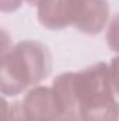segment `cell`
Wrapping results in <instances>:
<instances>
[{"label": "cell", "mask_w": 119, "mask_h": 121, "mask_svg": "<svg viewBox=\"0 0 119 121\" xmlns=\"http://www.w3.org/2000/svg\"><path fill=\"white\" fill-rule=\"evenodd\" d=\"M74 94L83 121H119V101L107 62L74 72Z\"/></svg>", "instance_id": "7a4b0ae2"}, {"label": "cell", "mask_w": 119, "mask_h": 121, "mask_svg": "<svg viewBox=\"0 0 119 121\" xmlns=\"http://www.w3.org/2000/svg\"><path fill=\"white\" fill-rule=\"evenodd\" d=\"M84 0H42L36 6L38 21L46 30L59 31L76 27Z\"/></svg>", "instance_id": "3957f363"}, {"label": "cell", "mask_w": 119, "mask_h": 121, "mask_svg": "<svg viewBox=\"0 0 119 121\" xmlns=\"http://www.w3.org/2000/svg\"><path fill=\"white\" fill-rule=\"evenodd\" d=\"M1 35L0 91L3 97H16L49 78L52 54L45 44L25 39L7 45V32L3 31Z\"/></svg>", "instance_id": "6da1fadb"}, {"label": "cell", "mask_w": 119, "mask_h": 121, "mask_svg": "<svg viewBox=\"0 0 119 121\" xmlns=\"http://www.w3.org/2000/svg\"><path fill=\"white\" fill-rule=\"evenodd\" d=\"M24 0H0V10L3 13H14L23 6Z\"/></svg>", "instance_id": "9c48e42d"}, {"label": "cell", "mask_w": 119, "mask_h": 121, "mask_svg": "<svg viewBox=\"0 0 119 121\" xmlns=\"http://www.w3.org/2000/svg\"><path fill=\"white\" fill-rule=\"evenodd\" d=\"M60 121H83V120H80L77 117H63Z\"/></svg>", "instance_id": "8fae6325"}, {"label": "cell", "mask_w": 119, "mask_h": 121, "mask_svg": "<svg viewBox=\"0 0 119 121\" xmlns=\"http://www.w3.org/2000/svg\"><path fill=\"white\" fill-rule=\"evenodd\" d=\"M23 108L31 121H60L63 118L52 87L34 86L23 100Z\"/></svg>", "instance_id": "277c9868"}, {"label": "cell", "mask_w": 119, "mask_h": 121, "mask_svg": "<svg viewBox=\"0 0 119 121\" xmlns=\"http://www.w3.org/2000/svg\"><path fill=\"white\" fill-rule=\"evenodd\" d=\"M1 121H31L23 108V101L8 104L6 97L3 99V117Z\"/></svg>", "instance_id": "8992f818"}, {"label": "cell", "mask_w": 119, "mask_h": 121, "mask_svg": "<svg viewBox=\"0 0 119 121\" xmlns=\"http://www.w3.org/2000/svg\"><path fill=\"white\" fill-rule=\"evenodd\" d=\"M109 3L108 0H84L83 10L77 26V31L87 35H98L108 26Z\"/></svg>", "instance_id": "5b68a950"}, {"label": "cell", "mask_w": 119, "mask_h": 121, "mask_svg": "<svg viewBox=\"0 0 119 121\" xmlns=\"http://www.w3.org/2000/svg\"><path fill=\"white\" fill-rule=\"evenodd\" d=\"M24 1H25V3H28L30 6H38L42 0H24Z\"/></svg>", "instance_id": "30bf717a"}, {"label": "cell", "mask_w": 119, "mask_h": 121, "mask_svg": "<svg viewBox=\"0 0 119 121\" xmlns=\"http://www.w3.org/2000/svg\"><path fill=\"white\" fill-rule=\"evenodd\" d=\"M108 68H109V78H111L112 87L119 97V55L111 59V62L108 63Z\"/></svg>", "instance_id": "ba28073f"}, {"label": "cell", "mask_w": 119, "mask_h": 121, "mask_svg": "<svg viewBox=\"0 0 119 121\" xmlns=\"http://www.w3.org/2000/svg\"><path fill=\"white\" fill-rule=\"evenodd\" d=\"M107 44L109 47V49L112 52L119 54V13L115 16H112V18L109 20L108 26H107Z\"/></svg>", "instance_id": "52a82bcc"}]
</instances>
